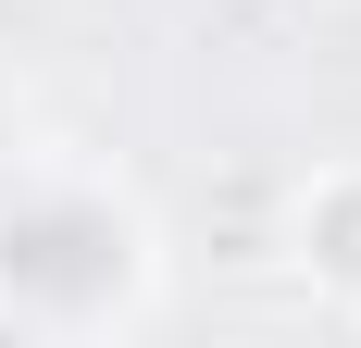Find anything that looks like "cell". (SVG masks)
I'll list each match as a JSON object with an SVG mask.
<instances>
[{
    "label": "cell",
    "instance_id": "1",
    "mask_svg": "<svg viewBox=\"0 0 361 348\" xmlns=\"http://www.w3.org/2000/svg\"><path fill=\"white\" fill-rule=\"evenodd\" d=\"M336 261H361V211H336Z\"/></svg>",
    "mask_w": 361,
    "mask_h": 348
}]
</instances>
